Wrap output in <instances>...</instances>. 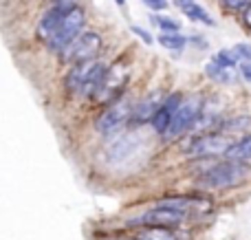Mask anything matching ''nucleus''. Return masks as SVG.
<instances>
[{"label":"nucleus","mask_w":251,"mask_h":240,"mask_svg":"<svg viewBox=\"0 0 251 240\" xmlns=\"http://www.w3.org/2000/svg\"><path fill=\"white\" fill-rule=\"evenodd\" d=\"M247 176H249V168L243 161H229L227 159V161L216 163L214 168H209L196 181V185L205 190H223V188H229V185H238Z\"/></svg>","instance_id":"f257e3e1"},{"label":"nucleus","mask_w":251,"mask_h":240,"mask_svg":"<svg viewBox=\"0 0 251 240\" xmlns=\"http://www.w3.org/2000/svg\"><path fill=\"white\" fill-rule=\"evenodd\" d=\"M101 38L95 31L79 33L69 47L62 51V60L66 64H82V62H95V57L101 53Z\"/></svg>","instance_id":"f03ea898"},{"label":"nucleus","mask_w":251,"mask_h":240,"mask_svg":"<svg viewBox=\"0 0 251 240\" xmlns=\"http://www.w3.org/2000/svg\"><path fill=\"white\" fill-rule=\"evenodd\" d=\"M128 75H130V69L126 64H122V62L108 66L93 99H95L97 104H110V101L124 91V84L128 82Z\"/></svg>","instance_id":"7ed1b4c3"},{"label":"nucleus","mask_w":251,"mask_h":240,"mask_svg":"<svg viewBox=\"0 0 251 240\" xmlns=\"http://www.w3.org/2000/svg\"><path fill=\"white\" fill-rule=\"evenodd\" d=\"M201 113H203V99H201V97H190V99L181 101V106H178L176 115H174L172 123H170L168 132H165L163 137L165 139H176V137H181L187 128L199 121Z\"/></svg>","instance_id":"20e7f679"},{"label":"nucleus","mask_w":251,"mask_h":240,"mask_svg":"<svg viewBox=\"0 0 251 240\" xmlns=\"http://www.w3.org/2000/svg\"><path fill=\"white\" fill-rule=\"evenodd\" d=\"M132 110H134V106L128 97L113 101V104L100 115V119H97V130H100L101 135H113V132H117L128 119H132Z\"/></svg>","instance_id":"39448f33"},{"label":"nucleus","mask_w":251,"mask_h":240,"mask_svg":"<svg viewBox=\"0 0 251 240\" xmlns=\"http://www.w3.org/2000/svg\"><path fill=\"white\" fill-rule=\"evenodd\" d=\"M82 26H84V11L77 7V9H73L71 13H66V16H64L60 29H57L55 33L51 35V40L47 42L49 48H51V51H60L62 53L79 35Z\"/></svg>","instance_id":"423d86ee"},{"label":"nucleus","mask_w":251,"mask_h":240,"mask_svg":"<svg viewBox=\"0 0 251 240\" xmlns=\"http://www.w3.org/2000/svg\"><path fill=\"white\" fill-rule=\"evenodd\" d=\"M236 141L227 135H205L190 145L192 157H225Z\"/></svg>","instance_id":"0eeeda50"},{"label":"nucleus","mask_w":251,"mask_h":240,"mask_svg":"<svg viewBox=\"0 0 251 240\" xmlns=\"http://www.w3.org/2000/svg\"><path fill=\"white\" fill-rule=\"evenodd\" d=\"M183 220H185V212H183V210H174V207L156 205L154 210H150L146 216H143L141 223L150 225V227L172 229V227H176V225H181Z\"/></svg>","instance_id":"6e6552de"},{"label":"nucleus","mask_w":251,"mask_h":240,"mask_svg":"<svg viewBox=\"0 0 251 240\" xmlns=\"http://www.w3.org/2000/svg\"><path fill=\"white\" fill-rule=\"evenodd\" d=\"M163 93L161 91H152L150 95H146L141 101H139L137 106H134L132 110V119L130 121L134 123V126H143V123L150 121L156 117V113L161 110V106H163Z\"/></svg>","instance_id":"1a4fd4ad"},{"label":"nucleus","mask_w":251,"mask_h":240,"mask_svg":"<svg viewBox=\"0 0 251 240\" xmlns=\"http://www.w3.org/2000/svg\"><path fill=\"white\" fill-rule=\"evenodd\" d=\"M178 106H181V97L178 95H170L168 99L163 101V106H161V110L156 113V117L152 119V128H154L159 135H165L170 128V123H172L174 115H176Z\"/></svg>","instance_id":"9d476101"},{"label":"nucleus","mask_w":251,"mask_h":240,"mask_svg":"<svg viewBox=\"0 0 251 240\" xmlns=\"http://www.w3.org/2000/svg\"><path fill=\"white\" fill-rule=\"evenodd\" d=\"M64 16H66V13L60 11L57 7H51V9H49V11L44 13V16L40 18V22H38V38L44 40V42H49V40H51V35L55 33L57 29H60V24H62V20H64Z\"/></svg>","instance_id":"9b49d317"},{"label":"nucleus","mask_w":251,"mask_h":240,"mask_svg":"<svg viewBox=\"0 0 251 240\" xmlns=\"http://www.w3.org/2000/svg\"><path fill=\"white\" fill-rule=\"evenodd\" d=\"M93 64H95V62H82V64H73V69H71L69 75H66V91H69L71 95H75V93H82V88H84V84H86L88 73H91Z\"/></svg>","instance_id":"f8f14e48"},{"label":"nucleus","mask_w":251,"mask_h":240,"mask_svg":"<svg viewBox=\"0 0 251 240\" xmlns=\"http://www.w3.org/2000/svg\"><path fill=\"white\" fill-rule=\"evenodd\" d=\"M174 2H176V7L183 9V13H185L190 20L201 22V24H205V26H214V20L209 18V13L205 11L201 4H196L194 0H174Z\"/></svg>","instance_id":"ddd939ff"},{"label":"nucleus","mask_w":251,"mask_h":240,"mask_svg":"<svg viewBox=\"0 0 251 240\" xmlns=\"http://www.w3.org/2000/svg\"><path fill=\"white\" fill-rule=\"evenodd\" d=\"M205 73H207V77H212L214 82H218V84H229V82H234V79H236L234 69L221 64L218 60L207 62V64H205Z\"/></svg>","instance_id":"4468645a"},{"label":"nucleus","mask_w":251,"mask_h":240,"mask_svg":"<svg viewBox=\"0 0 251 240\" xmlns=\"http://www.w3.org/2000/svg\"><path fill=\"white\" fill-rule=\"evenodd\" d=\"M251 130V117H236V119H229L221 126V135H227V137H249L247 132Z\"/></svg>","instance_id":"2eb2a0df"},{"label":"nucleus","mask_w":251,"mask_h":240,"mask_svg":"<svg viewBox=\"0 0 251 240\" xmlns=\"http://www.w3.org/2000/svg\"><path fill=\"white\" fill-rule=\"evenodd\" d=\"M225 159H229V161H247V159H251V135L236 141L229 152L225 154Z\"/></svg>","instance_id":"dca6fc26"},{"label":"nucleus","mask_w":251,"mask_h":240,"mask_svg":"<svg viewBox=\"0 0 251 240\" xmlns=\"http://www.w3.org/2000/svg\"><path fill=\"white\" fill-rule=\"evenodd\" d=\"M139 240H176V236L172 234V229L165 227H148L139 234Z\"/></svg>","instance_id":"f3484780"},{"label":"nucleus","mask_w":251,"mask_h":240,"mask_svg":"<svg viewBox=\"0 0 251 240\" xmlns=\"http://www.w3.org/2000/svg\"><path fill=\"white\" fill-rule=\"evenodd\" d=\"M187 40L183 38L181 33H163L159 35V44L165 48H170V51H183V47H185Z\"/></svg>","instance_id":"a211bd4d"},{"label":"nucleus","mask_w":251,"mask_h":240,"mask_svg":"<svg viewBox=\"0 0 251 240\" xmlns=\"http://www.w3.org/2000/svg\"><path fill=\"white\" fill-rule=\"evenodd\" d=\"M152 22H154L159 29H163L165 33H176L178 31V22L170 20V18H165V16H152Z\"/></svg>","instance_id":"6ab92c4d"},{"label":"nucleus","mask_w":251,"mask_h":240,"mask_svg":"<svg viewBox=\"0 0 251 240\" xmlns=\"http://www.w3.org/2000/svg\"><path fill=\"white\" fill-rule=\"evenodd\" d=\"M234 53L240 62H251V47L249 44H236L234 47Z\"/></svg>","instance_id":"aec40b11"},{"label":"nucleus","mask_w":251,"mask_h":240,"mask_svg":"<svg viewBox=\"0 0 251 240\" xmlns=\"http://www.w3.org/2000/svg\"><path fill=\"white\" fill-rule=\"evenodd\" d=\"M216 60L221 62V64H225V66H229V69H234V66H236V60H238V57H236L234 51H231V53H229V51H221Z\"/></svg>","instance_id":"412c9836"},{"label":"nucleus","mask_w":251,"mask_h":240,"mask_svg":"<svg viewBox=\"0 0 251 240\" xmlns=\"http://www.w3.org/2000/svg\"><path fill=\"white\" fill-rule=\"evenodd\" d=\"M53 7H57L60 11H64V13H71L73 9H77V0H55Z\"/></svg>","instance_id":"4be33fe9"},{"label":"nucleus","mask_w":251,"mask_h":240,"mask_svg":"<svg viewBox=\"0 0 251 240\" xmlns=\"http://www.w3.org/2000/svg\"><path fill=\"white\" fill-rule=\"evenodd\" d=\"M227 9H247L251 4V0H223Z\"/></svg>","instance_id":"5701e85b"},{"label":"nucleus","mask_w":251,"mask_h":240,"mask_svg":"<svg viewBox=\"0 0 251 240\" xmlns=\"http://www.w3.org/2000/svg\"><path fill=\"white\" fill-rule=\"evenodd\" d=\"M130 31H132V33L137 35V38H141L146 44H152V35L148 33L146 29H141V26H130Z\"/></svg>","instance_id":"b1692460"},{"label":"nucleus","mask_w":251,"mask_h":240,"mask_svg":"<svg viewBox=\"0 0 251 240\" xmlns=\"http://www.w3.org/2000/svg\"><path fill=\"white\" fill-rule=\"evenodd\" d=\"M143 4H148L150 9H154V11H163L165 7H168V2L165 0H141Z\"/></svg>","instance_id":"393cba45"},{"label":"nucleus","mask_w":251,"mask_h":240,"mask_svg":"<svg viewBox=\"0 0 251 240\" xmlns=\"http://www.w3.org/2000/svg\"><path fill=\"white\" fill-rule=\"evenodd\" d=\"M240 73L247 82H251V62H240Z\"/></svg>","instance_id":"a878e982"},{"label":"nucleus","mask_w":251,"mask_h":240,"mask_svg":"<svg viewBox=\"0 0 251 240\" xmlns=\"http://www.w3.org/2000/svg\"><path fill=\"white\" fill-rule=\"evenodd\" d=\"M243 20H245V24H247L249 29H251V4H249L247 9H245V13H243Z\"/></svg>","instance_id":"bb28decb"},{"label":"nucleus","mask_w":251,"mask_h":240,"mask_svg":"<svg viewBox=\"0 0 251 240\" xmlns=\"http://www.w3.org/2000/svg\"><path fill=\"white\" fill-rule=\"evenodd\" d=\"M115 2H117V4H124V0H115Z\"/></svg>","instance_id":"cd10ccee"}]
</instances>
